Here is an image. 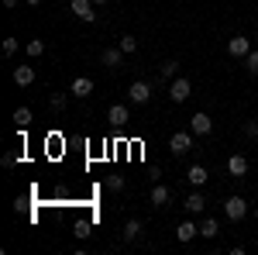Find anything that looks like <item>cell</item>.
Returning <instances> with one entry per match:
<instances>
[{
	"label": "cell",
	"instance_id": "6da1fadb",
	"mask_svg": "<svg viewBox=\"0 0 258 255\" xmlns=\"http://www.w3.org/2000/svg\"><path fill=\"white\" fill-rule=\"evenodd\" d=\"M224 214H227V221L241 224V221L248 217V200H244V196H227V200H224Z\"/></svg>",
	"mask_w": 258,
	"mask_h": 255
},
{
	"label": "cell",
	"instance_id": "7a4b0ae2",
	"mask_svg": "<svg viewBox=\"0 0 258 255\" xmlns=\"http://www.w3.org/2000/svg\"><path fill=\"white\" fill-rule=\"evenodd\" d=\"M169 152H172V156L193 152V131H176V135L169 138Z\"/></svg>",
	"mask_w": 258,
	"mask_h": 255
},
{
	"label": "cell",
	"instance_id": "3957f363",
	"mask_svg": "<svg viewBox=\"0 0 258 255\" xmlns=\"http://www.w3.org/2000/svg\"><path fill=\"white\" fill-rule=\"evenodd\" d=\"M189 97H193V86H189V79H186V76L172 79V86H169V100H172V104H186Z\"/></svg>",
	"mask_w": 258,
	"mask_h": 255
},
{
	"label": "cell",
	"instance_id": "277c9868",
	"mask_svg": "<svg viewBox=\"0 0 258 255\" xmlns=\"http://www.w3.org/2000/svg\"><path fill=\"white\" fill-rule=\"evenodd\" d=\"M69 7H73V14H76L80 21H86V24L97 21V11H93L97 4H93V0H69Z\"/></svg>",
	"mask_w": 258,
	"mask_h": 255
},
{
	"label": "cell",
	"instance_id": "5b68a950",
	"mask_svg": "<svg viewBox=\"0 0 258 255\" xmlns=\"http://www.w3.org/2000/svg\"><path fill=\"white\" fill-rule=\"evenodd\" d=\"M127 97H131V104H148V100H152V83L135 79V83L127 86Z\"/></svg>",
	"mask_w": 258,
	"mask_h": 255
},
{
	"label": "cell",
	"instance_id": "8992f818",
	"mask_svg": "<svg viewBox=\"0 0 258 255\" xmlns=\"http://www.w3.org/2000/svg\"><path fill=\"white\" fill-rule=\"evenodd\" d=\"M251 48L255 45H251V38H244V35H234V38L227 41V56H234V59H244Z\"/></svg>",
	"mask_w": 258,
	"mask_h": 255
},
{
	"label": "cell",
	"instance_id": "52a82bcc",
	"mask_svg": "<svg viewBox=\"0 0 258 255\" xmlns=\"http://www.w3.org/2000/svg\"><path fill=\"white\" fill-rule=\"evenodd\" d=\"M189 131H193V135H210V131H214V118L203 114V111H197V114L189 118Z\"/></svg>",
	"mask_w": 258,
	"mask_h": 255
},
{
	"label": "cell",
	"instance_id": "ba28073f",
	"mask_svg": "<svg viewBox=\"0 0 258 255\" xmlns=\"http://www.w3.org/2000/svg\"><path fill=\"white\" fill-rule=\"evenodd\" d=\"M169 200H172V190H169L165 183H155V186H152V207L165 211V207H169Z\"/></svg>",
	"mask_w": 258,
	"mask_h": 255
},
{
	"label": "cell",
	"instance_id": "9c48e42d",
	"mask_svg": "<svg viewBox=\"0 0 258 255\" xmlns=\"http://www.w3.org/2000/svg\"><path fill=\"white\" fill-rule=\"evenodd\" d=\"M69 93H73V97H90V93H93V79L90 76H76L73 79V83H69Z\"/></svg>",
	"mask_w": 258,
	"mask_h": 255
},
{
	"label": "cell",
	"instance_id": "30bf717a",
	"mask_svg": "<svg viewBox=\"0 0 258 255\" xmlns=\"http://www.w3.org/2000/svg\"><path fill=\"white\" fill-rule=\"evenodd\" d=\"M107 121H110V124H114V128H124V124H127V121H131V111H127V107H124V104H114V107H110V111H107Z\"/></svg>",
	"mask_w": 258,
	"mask_h": 255
},
{
	"label": "cell",
	"instance_id": "8fae6325",
	"mask_svg": "<svg viewBox=\"0 0 258 255\" xmlns=\"http://www.w3.org/2000/svg\"><path fill=\"white\" fill-rule=\"evenodd\" d=\"M176 238L182 241V245H189L193 238H200V224H193V221H182V224L176 228Z\"/></svg>",
	"mask_w": 258,
	"mask_h": 255
},
{
	"label": "cell",
	"instance_id": "7c38bea8",
	"mask_svg": "<svg viewBox=\"0 0 258 255\" xmlns=\"http://www.w3.org/2000/svg\"><path fill=\"white\" fill-rule=\"evenodd\" d=\"M182 203H186V214H203V211H207V196L200 193V190H197V193H189Z\"/></svg>",
	"mask_w": 258,
	"mask_h": 255
},
{
	"label": "cell",
	"instance_id": "4fadbf2b",
	"mask_svg": "<svg viewBox=\"0 0 258 255\" xmlns=\"http://www.w3.org/2000/svg\"><path fill=\"white\" fill-rule=\"evenodd\" d=\"M186 179H189V183H193V186H203V183H207V179H210V173H207V166H189V169H186Z\"/></svg>",
	"mask_w": 258,
	"mask_h": 255
},
{
	"label": "cell",
	"instance_id": "5bb4252c",
	"mask_svg": "<svg viewBox=\"0 0 258 255\" xmlns=\"http://www.w3.org/2000/svg\"><path fill=\"white\" fill-rule=\"evenodd\" d=\"M217 235H220V221H217V217H207V221H200V238H210V241H214Z\"/></svg>",
	"mask_w": 258,
	"mask_h": 255
},
{
	"label": "cell",
	"instance_id": "9a60e30c",
	"mask_svg": "<svg viewBox=\"0 0 258 255\" xmlns=\"http://www.w3.org/2000/svg\"><path fill=\"white\" fill-rule=\"evenodd\" d=\"M227 173L241 179L244 173H248V159H244V156H231V159H227Z\"/></svg>",
	"mask_w": 258,
	"mask_h": 255
},
{
	"label": "cell",
	"instance_id": "2e32d148",
	"mask_svg": "<svg viewBox=\"0 0 258 255\" xmlns=\"http://www.w3.org/2000/svg\"><path fill=\"white\" fill-rule=\"evenodd\" d=\"M14 83L18 86H31L35 83V66H18L14 69Z\"/></svg>",
	"mask_w": 258,
	"mask_h": 255
},
{
	"label": "cell",
	"instance_id": "e0dca14e",
	"mask_svg": "<svg viewBox=\"0 0 258 255\" xmlns=\"http://www.w3.org/2000/svg\"><path fill=\"white\" fill-rule=\"evenodd\" d=\"M120 56H124L120 48H103V52H100V62H103L107 69H117V66H120Z\"/></svg>",
	"mask_w": 258,
	"mask_h": 255
},
{
	"label": "cell",
	"instance_id": "ac0fdd59",
	"mask_svg": "<svg viewBox=\"0 0 258 255\" xmlns=\"http://www.w3.org/2000/svg\"><path fill=\"white\" fill-rule=\"evenodd\" d=\"M176 73H179V62H176V59H165V62L159 66V83H165V79H172Z\"/></svg>",
	"mask_w": 258,
	"mask_h": 255
},
{
	"label": "cell",
	"instance_id": "d6986e66",
	"mask_svg": "<svg viewBox=\"0 0 258 255\" xmlns=\"http://www.w3.org/2000/svg\"><path fill=\"white\" fill-rule=\"evenodd\" d=\"M117 48L124 56H135V52H138V38H135V35H124V38L117 41Z\"/></svg>",
	"mask_w": 258,
	"mask_h": 255
},
{
	"label": "cell",
	"instance_id": "ffe728a7",
	"mask_svg": "<svg viewBox=\"0 0 258 255\" xmlns=\"http://www.w3.org/2000/svg\"><path fill=\"white\" fill-rule=\"evenodd\" d=\"M138 235H141V221H135V217H131V221L124 224V241H135Z\"/></svg>",
	"mask_w": 258,
	"mask_h": 255
},
{
	"label": "cell",
	"instance_id": "44dd1931",
	"mask_svg": "<svg viewBox=\"0 0 258 255\" xmlns=\"http://www.w3.org/2000/svg\"><path fill=\"white\" fill-rule=\"evenodd\" d=\"M14 121H18V128H28L31 124V107H18L14 111Z\"/></svg>",
	"mask_w": 258,
	"mask_h": 255
},
{
	"label": "cell",
	"instance_id": "7402d4cb",
	"mask_svg": "<svg viewBox=\"0 0 258 255\" xmlns=\"http://www.w3.org/2000/svg\"><path fill=\"white\" fill-rule=\"evenodd\" d=\"M244 69H248L251 76H258V48H251V52L244 56Z\"/></svg>",
	"mask_w": 258,
	"mask_h": 255
},
{
	"label": "cell",
	"instance_id": "603a6c76",
	"mask_svg": "<svg viewBox=\"0 0 258 255\" xmlns=\"http://www.w3.org/2000/svg\"><path fill=\"white\" fill-rule=\"evenodd\" d=\"M28 56H31V59L45 56V41H41V38H31V41H28Z\"/></svg>",
	"mask_w": 258,
	"mask_h": 255
},
{
	"label": "cell",
	"instance_id": "cb8c5ba5",
	"mask_svg": "<svg viewBox=\"0 0 258 255\" xmlns=\"http://www.w3.org/2000/svg\"><path fill=\"white\" fill-rule=\"evenodd\" d=\"M103 183H107V190H110V193H124V176H107Z\"/></svg>",
	"mask_w": 258,
	"mask_h": 255
},
{
	"label": "cell",
	"instance_id": "d4e9b609",
	"mask_svg": "<svg viewBox=\"0 0 258 255\" xmlns=\"http://www.w3.org/2000/svg\"><path fill=\"white\" fill-rule=\"evenodd\" d=\"M48 104H52V111H55V114H62V111H66V104H69V97H66V93H52Z\"/></svg>",
	"mask_w": 258,
	"mask_h": 255
},
{
	"label": "cell",
	"instance_id": "484cf974",
	"mask_svg": "<svg viewBox=\"0 0 258 255\" xmlns=\"http://www.w3.org/2000/svg\"><path fill=\"white\" fill-rule=\"evenodd\" d=\"M0 166H4V169L18 166V152H4V159H0Z\"/></svg>",
	"mask_w": 258,
	"mask_h": 255
},
{
	"label": "cell",
	"instance_id": "4316f807",
	"mask_svg": "<svg viewBox=\"0 0 258 255\" xmlns=\"http://www.w3.org/2000/svg\"><path fill=\"white\" fill-rule=\"evenodd\" d=\"M244 138H258V121H244Z\"/></svg>",
	"mask_w": 258,
	"mask_h": 255
},
{
	"label": "cell",
	"instance_id": "83f0119b",
	"mask_svg": "<svg viewBox=\"0 0 258 255\" xmlns=\"http://www.w3.org/2000/svg\"><path fill=\"white\" fill-rule=\"evenodd\" d=\"M18 52V38H4V56H14Z\"/></svg>",
	"mask_w": 258,
	"mask_h": 255
},
{
	"label": "cell",
	"instance_id": "f1b7e54d",
	"mask_svg": "<svg viewBox=\"0 0 258 255\" xmlns=\"http://www.w3.org/2000/svg\"><path fill=\"white\" fill-rule=\"evenodd\" d=\"M73 231H76V238H86V235H90V224H86V221H80Z\"/></svg>",
	"mask_w": 258,
	"mask_h": 255
},
{
	"label": "cell",
	"instance_id": "f546056e",
	"mask_svg": "<svg viewBox=\"0 0 258 255\" xmlns=\"http://www.w3.org/2000/svg\"><path fill=\"white\" fill-rule=\"evenodd\" d=\"M4 7H18V0H4Z\"/></svg>",
	"mask_w": 258,
	"mask_h": 255
},
{
	"label": "cell",
	"instance_id": "4dcf8cb0",
	"mask_svg": "<svg viewBox=\"0 0 258 255\" xmlns=\"http://www.w3.org/2000/svg\"><path fill=\"white\" fill-rule=\"evenodd\" d=\"M38 4H41V0H28V7H38Z\"/></svg>",
	"mask_w": 258,
	"mask_h": 255
},
{
	"label": "cell",
	"instance_id": "1f68e13d",
	"mask_svg": "<svg viewBox=\"0 0 258 255\" xmlns=\"http://www.w3.org/2000/svg\"><path fill=\"white\" fill-rule=\"evenodd\" d=\"M93 4H97V7H103V4H110V0H93Z\"/></svg>",
	"mask_w": 258,
	"mask_h": 255
},
{
	"label": "cell",
	"instance_id": "d6a6232c",
	"mask_svg": "<svg viewBox=\"0 0 258 255\" xmlns=\"http://www.w3.org/2000/svg\"><path fill=\"white\" fill-rule=\"evenodd\" d=\"M255 48H258V31H255Z\"/></svg>",
	"mask_w": 258,
	"mask_h": 255
},
{
	"label": "cell",
	"instance_id": "836d02e7",
	"mask_svg": "<svg viewBox=\"0 0 258 255\" xmlns=\"http://www.w3.org/2000/svg\"><path fill=\"white\" fill-rule=\"evenodd\" d=\"M255 217H258V203H255Z\"/></svg>",
	"mask_w": 258,
	"mask_h": 255
}]
</instances>
